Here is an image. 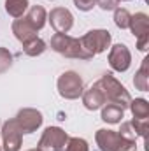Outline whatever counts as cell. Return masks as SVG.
Here are the masks:
<instances>
[{
  "label": "cell",
  "instance_id": "obj_26",
  "mask_svg": "<svg viewBox=\"0 0 149 151\" xmlns=\"http://www.w3.org/2000/svg\"><path fill=\"white\" fill-rule=\"evenodd\" d=\"M74 5L79 11L88 12V11H91L95 7V0H74Z\"/></svg>",
  "mask_w": 149,
  "mask_h": 151
},
{
  "label": "cell",
  "instance_id": "obj_21",
  "mask_svg": "<svg viewBox=\"0 0 149 151\" xmlns=\"http://www.w3.org/2000/svg\"><path fill=\"white\" fill-rule=\"evenodd\" d=\"M12 62H14L12 53H11L7 47H2V46H0V74L7 72V70L12 67Z\"/></svg>",
  "mask_w": 149,
  "mask_h": 151
},
{
  "label": "cell",
  "instance_id": "obj_9",
  "mask_svg": "<svg viewBox=\"0 0 149 151\" xmlns=\"http://www.w3.org/2000/svg\"><path fill=\"white\" fill-rule=\"evenodd\" d=\"M109 65L116 72H126L132 65V53L125 44H114L109 47Z\"/></svg>",
  "mask_w": 149,
  "mask_h": 151
},
{
  "label": "cell",
  "instance_id": "obj_12",
  "mask_svg": "<svg viewBox=\"0 0 149 151\" xmlns=\"http://www.w3.org/2000/svg\"><path fill=\"white\" fill-rule=\"evenodd\" d=\"M128 28L132 30V34H133L135 39L149 37V16L146 12H135V14H132Z\"/></svg>",
  "mask_w": 149,
  "mask_h": 151
},
{
  "label": "cell",
  "instance_id": "obj_11",
  "mask_svg": "<svg viewBox=\"0 0 149 151\" xmlns=\"http://www.w3.org/2000/svg\"><path fill=\"white\" fill-rule=\"evenodd\" d=\"M82 106L88 109V111H98L102 109L107 102H105V97L102 93V90L97 86V84H91L88 90L82 91Z\"/></svg>",
  "mask_w": 149,
  "mask_h": 151
},
{
  "label": "cell",
  "instance_id": "obj_25",
  "mask_svg": "<svg viewBox=\"0 0 149 151\" xmlns=\"http://www.w3.org/2000/svg\"><path fill=\"white\" fill-rule=\"evenodd\" d=\"M95 5H98L102 11H114L119 7V0H95Z\"/></svg>",
  "mask_w": 149,
  "mask_h": 151
},
{
  "label": "cell",
  "instance_id": "obj_5",
  "mask_svg": "<svg viewBox=\"0 0 149 151\" xmlns=\"http://www.w3.org/2000/svg\"><path fill=\"white\" fill-rule=\"evenodd\" d=\"M56 90H58V93H60L62 99H65V100H75L84 91V81H82V77L77 72L67 70V72H63L58 77Z\"/></svg>",
  "mask_w": 149,
  "mask_h": 151
},
{
  "label": "cell",
  "instance_id": "obj_15",
  "mask_svg": "<svg viewBox=\"0 0 149 151\" xmlns=\"http://www.w3.org/2000/svg\"><path fill=\"white\" fill-rule=\"evenodd\" d=\"M125 118V109L117 104H105L102 107V119L109 125H116L121 123Z\"/></svg>",
  "mask_w": 149,
  "mask_h": 151
},
{
  "label": "cell",
  "instance_id": "obj_4",
  "mask_svg": "<svg viewBox=\"0 0 149 151\" xmlns=\"http://www.w3.org/2000/svg\"><path fill=\"white\" fill-rule=\"evenodd\" d=\"M95 142L100 151H128L135 150V142H130L123 139L116 130L100 128L95 134Z\"/></svg>",
  "mask_w": 149,
  "mask_h": 151
},
{
  "label": "cell",
  "instance_id": "obj_30",
  "mask_svg": "<svg viewBox=\"0 0 149 151\" xmlns=\"http://www.w3.org/2000/svg\"><path fill=\"white\" fill-rule=\"evenodd\" d=\"M0 151H2V146H0Z\"/></svg>",
  "mask_w": 149,
  "mask_h": 151
},
{
  "label": "cell",
  "instance_id": "obj_3",
  "mask_svg": "<svg viewBox=\"0 0 149 151\" xmlns=\"http://www.w3.org/2000/svg\"><path fill=\"white\" fill-rule=\"evenodd\" d=\"M84 51L93 58L104 51H107L111 47L112 42V35L109 30H104V28H93V30H88L82 37L79 39Z\"/></svg>",
  "mask_w": 149,
  "mask_h": 151
},
{
  "label": "cell",
  "instance_id": "obj_6",
  "mask_svg": "<svg viewBox=\"0 0 149 151\" xmlns=\"http://www.w3.org/2000/svg\"><path fill=\"white\" fill-rule=\"evenodd\" d=\"M69 141V134L60 127H47L44 128L37 148L40 151H65Z\"/></svg>",
  "mask_w": 149,
  "mask_h": 151
},
{
  "label": "cell",
  "instance_id": "obj_27",
  "mask_svg": "<svg viewBox=\"0 0 149 151\" xmlns=\"http://www.w3.org/2000/svg\"><path fill=\"white\" fill-rule=\"evenodd\" d=\"M28 151H40L39 148H34V150H28Z\"/></svg>",
  "mask_w": 149,
  "mask_h": 151
},
{
  "label": "cell",
  "instance_id": "obj_24",
  "mask_svg": "<svg viewBox=\"0 0 149 151\" xmlns=\"http://www.w3.org/2000/svg\"><path fill=\"white\" fill-rule=\"evenodd\" d=\"M132 125H133V130H135L137 137H146V132H148V119H132Z\"/></svg>",
  "mask_w": 149,
  "mask_h": 151
},
{
  "label": "cell",
  "instance_id": "obj_8",
  "mask_svg": "<svg viewBox=\"0 0 149 151\" xmlns=\"http://www.w3.org/2000/svg\"><path fill=\"white\" fill-rule=\"evenodd\" d=\"M18 127L21 128L23 134H34L37 132L39 128L42 127V121H44V116L40 111L34 109V107H23L19 109L18 114L14 116Z\"/></svg>",
  "mask_w": 149,
  "mask_h": 151
},
{
  "label": "cell",
  "instance_id": "obj_10",
  "mask_svg": "<svg viewBox=\"0 0 149 151\" xmlns=\"http://www.w3.org/2000/svg\"><path fill=\"white\" fill-rule=\"evenodd\" d=\"M47 21L58 34H69L74 27V14L67 7H54L47 14Z\"/></svg>",
  "mask_w": 149,
  "mask_h": 151
},
{
  "label": "cell",
  "instance_id": "obj_17",
  "mask_svg": "<svg viewBox=\"0 0 149 151\" xmlns=\"http://www.w3.org/2000/svg\"><path fill=\"white\" fill-rule=\"evenodd\" d=\"M133 84H135L137 90H140V91H148V88H149V58H144V60H142L140 69L135 72Z\"/></svg>",
  "mask_w": 149,
  "mask_h": 151
},
{
  "label": "cell",
  "instance_id": "obj_23",
  "mask_svg": "<svg viewBox=\"0 0 149 151\" xmlns=\"http://www.w3.org/2000/svg\"><path fill=\"white\" fill-rule=\"evenodd\" d=\"M117 134H119L123 139L130 141V142H135V139H137V134H135V130H133L132 121H123V123H121V128H119Z\"/></svg>",
  "mask_w": 149,
  "mask_h": 151
},
{
  "label": "cell",
  "instance_id": "obj_1",
  "mask_svg": "<svg viewBox=\"0 0 149 151\" xmlns=\"http://www.w3.org/2000/svg\"><path fill=\"white\" fill-rule=\"evenodd\" d=\"M95 84L102 90V93H104L107 104H117V106H121L123 109H128V106H130V102H132V97H130L128 90H126L111 72L104 74Z\"/></svg>",
  "mask_w": 149,
  "mask_h": 151
},
{
  "label": "cell",
  "instance_id": "obj_7",
  "mask_svg": "<svg viewBox=\"0 0 149 151\" xmlns=\"http://www.w3.org/2000/svg\"><path fill=\"white\" fill-rule=\"evenodd\" d=\"M23 142V132L16 119L11 118L2 125V151H19Z\"/></svg>",
  "mask_w": 149,
  "mask_h": 151
},
{
  "label": "cell",
  "instance_id": "obj_14",
  "mask_svg": "<svg viewBox=\"0 0 149 151\" xmlns=\"http://www.w3.org/2000/svg\"><path fill=\"white\" fill-rule=\"evenodd\" d=\"M25 18H27V21L39 32V30L44 28V25L47 21V12H46V9L42 5H32V7H28Z\"/></svg>",
  "mask_w": 149,
  "mask_h": 151
},
{
  "label": "cell",
  "instance_id": "obj_29",
  "mask_svg": "<svg viewBox=\"0 0 149 151\" xmlns=\"http://www.w3.org/2000/svg\"><path fill=\"white\" fill-rule=\"evenodd\" d=\"M128 151H135V150H128Z\"/></svg>",
  "mask_w": 149,
  "mask_h": 151
},
{
  "label": "cell",
  "instance_id": "obj_16",
  "mask_svg": "<svg viewBox=\"0 0 149 151\" xmlns=\"http://www.w3.org/2000/svg\"><path fill=\"white\" fill-rule=\"evenodd\" d=\"M4 7H5V12L9 16L18 19V18H23L27 14V11L30 7V2L28 0H5Z\"/></svg>",
  "mask_w": 149,
  "mask_h": 151
},
{
  "label": "cell",
  "instance_id": "obj_20",
  "mask_svg": "<svg viewBox=\"0 0 149 151\" xmlns=\"http://www.w3.org/2000/svg\"><path fill=\"white\" fill-rule=\"evenodd\" d=\"M130 16L132 14L126 9H121V7L114 9V23H116V27L121 28V30H126L128 25H130Z\"/></svg>",
  "mask_w": 149,
  "mask_h": 151
},
{
  "label": "cell",
  "instance_id": "obj_18",
  "mask_svg": "<svg viewBox=\"0 0 149 151\" xmlns=\"http://www.w3.org/2000/svg\"><path fill=\"white\" fill-rule=\"evenodd\" d=\"M46 49H47V44H46V40H42L40 37H34V39H30L28 42L23 44V53L27 56H40Z\"/></svg>",
  "mask_w": 149,
  "mask_h": 151
},
{
  "label": "cell",
  "instance_id": "obj_2",
  "mask_svg": "<svg viewBox=\"0 0 149 151\" xmlns=\"http://www.w3.org/2000/svg\"><path fill=\"white\" fill-rule=\"evenodd\" d=\"M51 49L65 58H77V60H90L91 56L84 51L81 40L77 37H70L69 34H54L51 37Z\"/></svg>",
  "mask_w": 149,
  "mask_h": 151
},
{
  "label": "cell",
  "instance_id": "obj_19",
  "mask_svg": "<svg viewBox=\"0 0 149 151\" xmlns=\"http://www.w3.org/2000/svg\"><path fill=\"white\" fill-rule=\"evenodd\" d=\"M128 109L133 114V119H148L149 118V102L146 99H135L130 102Z\"/></svg>",
  "mask_w": 149,
  "mask_h": 151
},
{
  "label": "cell",
  "instance_id": "obj_22",
  "mask_svg": "<svg viewBox=\"0 0 149 151\" xmlns=\"http://www.w3.org/2000/svg\"><path fill=\"white\" fill-rule=\"evenodd\" d=\"M65 151H90V146L82 137H69Z\"/></svg>",
  "mask_w": 149,
  "mask_h": 151
},
{
  "label": "cell",
  "instance_id": "obj_28",
  "mask_svg": "<svg viewBox=\"0 0 149 151\" xmlns=\"http://www.w3.org/2000/svg\"><path fill=\"white\" fill-rule=\"evenodd\" d=\"M119 2H130V0H119Z\"/></svg>",
  "mask_w": 149,
  "mask_h": 151
},
{
  "label": "cell",
  "instance_id": "obj_13",
  "mask_svg": "<svg viewBox=\"0 0 149 151\" xmlns=\"http://www.w3.org/2000/svg\"><path fill=\"white\" fill-rule=\"evenodd\" d=\"M12 34H14V37L18 39L21 44H25V42H28L30 39L37 37V30L27 21V18L23 16V18H18V19H14L12 21Z\"/></svg>",
  "mask_w": 149,
  "mask_h": 151
}]
</instances>
